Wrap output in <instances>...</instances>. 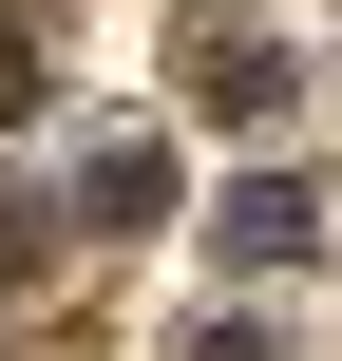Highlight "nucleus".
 I'll return each instance as SVG.
<instances>
[{
    "label": "nucleus",
    "mask_w": 342,
    "mask_h": 361,
    "mask_svg": "<svg viewBox=\"0 0 342 361\" xmlns=\"http://www.w3.org/2000/svg\"><path fill=\"white\" fill-rule=\"evenodd\" d=\"M190 361H286V343H267V324H209V343H190Z\"/></svg>",
    "instance_id": "nucleus-3"
},
{
    "label": "nucleus",
    "mask_w": 342,
    "mask_h": 361,
    "mask_svg": "<svg viewBox=\"0 0 342 361\" xmlns=\"http://www.w3.org/2000/svg\"><path fill=\"white\" fill-rule=\"evenodd\" d=\"M76 209H95V228H152V209H171V152H152V133H114V152L76 171Z\"/></svg>",
    "instance_id": "nucleus-2"
},
{
    "label": "nucleus",
    "mask_w": 342,
    "mask_h": 361,
    "mask_svg": "<svg viewBox=\"0 0 342 361\" xmlns=\"http://www.w3.org/2000/svg\"><path fill=\"white\" fill-rule=\"evenodd\" d=\"M324 228H342L324 171H267V190H228V209H209V247H228V267H286V247H324Z\"/></svg>",
    "instance_id": "nucleus-1"
}]
</instances>
